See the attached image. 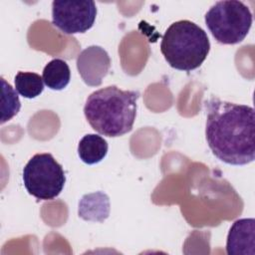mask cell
Instances as JSON below:
<instances>
[{
    "label": "cell",
    "instance_id": "30bf717a",
    "mask_svg": "<svg viewBox=\"0 0 255 255\" xmlns=\"http://www.w3.org/2000/svg\"><path fill=\"white\" fill-rule=\"evenodd\" d=\"M108 142L99 134L89 133L84 135L78 144V154L87 164H96L102 161L108 153Z\"/></svg>",
    "mask_w": 255,
    "mask_h": 255
},
{
    "label": "cell",
    "instance_id": "277c9868",
    "mask_svg": "<svg viewBox=\"0 0 255 255\" xmlns=\"http://www.w3.org/2000/svg\"><path fill=\"white\" fill-rule=\"evenodd\" d=\"M252 13L238 0L218 1L205 14V24L220 44L235 45L242 42L251 28Z\"/></svg>",
    "mask_w": 255,
    "mask_h": 255
},
{
    "label": "cell",
    "instance_id": "52a82bcc",
    "mask_svg": "<svg viewBox=\"0 0 255 255\" xmlns=\"http://www.w3.org/2000/svg\"><path fill=\"white\" fill-rule=\"evenodd\" d=\"M77 68L88 86H100L111 68V59L102 47L90 46L79 54Z\"/></svg>",
    "mask_w": 255,
    "mask_h": 255
},
{
    "label": "cell",
    "instance_id": "4fadbf2b",
    "mask_svg": "<svg viewBox=\"0 0 255 255\" xmlns=\"http://www.w3.org/2000/svg\"><path fill=\"white\" fill-rule=\"evenodd\" d=\"M2 85V116L1 124L10 121L16 116L21 108V103L15 91L10 84H8L3 78H1Z\"/></svg>",
    "mask_w": 255,
    "mask_h": 255
},
{
    "label": "cell",
    "instance_id": "7c38bea8",
    "mask_svg": "<svg viewBox=\"0 0 255 255\" xmlns=\"http://www.w3.org/2000/svg\"><path fill=\"white\" fill-rule=\"evenodd\" d=\"M15 90L26 99H34L44 91L43 78L32 72H18L14 79Z\"/></svg>",
    "mask_w": 255,
    "mask_h": 255
},
{
    "label": "cell",
    "instance_id": "5b68a950",
    "mask_svg": "<svg viewBox=\"0 0 255 255\" xmlns=\"http://www.w3.org/2000/svg\"><path fill=\"white\" fill-rule=\"evenodd\" d=\"M23 182L32 196L39 200H52L62 192L66 175L51 153H36L23 168Z\"/></svg>",
    "mask_w": 255,
    "mask_h": 255
},
{
    "label": "cell",
    "instance_id": "7a4b0ae2",
    "mask_svg": "<svg viewBox=\"0 0 255 255\" xmlns=\"http://www.w3.org/2000/svg\"><path fill=\"white\" fill-rule=\"evenodd\" d=\"M139 93L109 86L93 92L87 99L84 114L97 132L117 137L132 129Z\"/></svg>",
    "mask_w": 255,
    "mask_h": 255
},
{
    "label": "cell",
    "instance_id": "ba28073f",
    "mask_svg": "<svg viewBox=\"0 0 255 255\" xmlns=\"http://www.w3.org/2000/svg\"><path fill=\"white\" fill-rule=\"evenodd\" d=\"M228 255H255V220L241 218L231 225L227 240Z\"/></svg>",
    "mask_w": 255,
    "mask_h": 255
},
{
    "label": "cell",
    "instance_id": "6da1fadb",
    "mask_svg": "<svg viewBox=\"0 0 255 255\" xmlns=\"http://www.w3.org/2000/svg\"><path fill=\"white\" fill-rule=\"evenodd\" d=\"M205 137L212 153L231 165L255 158V114L250 106L211 98L204 103Z\"/></svg>",
    "mask_w": 255,
    "mask_h": 255
},
{
    "label": "cell",
    "instance_id": "3957f363",
    "mask_svg": "<svg viewBox=\"0 0 255 255\" xmlns=\"http://www.w3.org/2000/svg\"><path fill=\"white\" fill-rule=\"evenodd\" d=\"M210 51L206 32L189 20L172 23L161 38L160 52L167 64L179 71H192L201 66Z\"/></svg>",
    "mask_w": 255,
    "mask_h": 255
},
{
    "label": "cell",
    "instance_id": "8fae6325",
    "mask_svg": "<svg viewBox=\"0 0 255 255\" xmlns=\"http://www.w3.org/2000/svg\"><path fill=\"white\" fill-rule=\"evenodd\" d=\"M42 78L49 89L61 91L68 86L71 80L69 65L62 59H53L45 66Z\"/></svg>",
    "mask_w": 255,
    "mask_h": 255
},
{
    "label": "cell",
    "instance_id": "9c48e42d",
    "mask_svg": "<svg viewBox=\"0 0 255 255\" xmlns=\"http://www.w3.org/2000/svg\"><path fill=\"white\" fill-rule=\"evenodd\" d=\"M78 212L84 220L103 222L110 213L109 196L101 191L84 195L79 202Z\"/></svg>",
    "mask_w": 255,
    "mask_h": 255
},
{
    "label": "cell",
    "instance_id": "8992f818",
    "mask_svg": "<svg viewBox=\"0 0 255 255\" xmlns=\"http://www.w3.org/2000/svg\"><path fill=\"white\" fill-rule=\"evenodd\" d=\"M97 17L94 1H53L52 23L63 33L72 35L90 30Z\"/></svg>",
    "mask_w": 255,
    "mask_h": 255
}]
</instances>
